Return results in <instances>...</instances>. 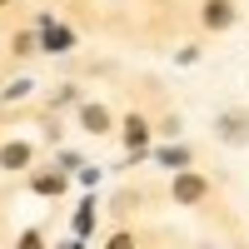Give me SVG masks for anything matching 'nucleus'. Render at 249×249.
<instances>
[{
    "label": "nucleus",
    "instance_id": "9d476101",
    "mask_svg": "<svg viewBox=\"0 0 249 249\" xmlns=\"http://www.w3.org/2000/svg\"><path fill=\"white\" fill-rule=\"evenodd\" d=\"M65 249H80V244H65Z\"/></svg>",
    "mask_w": 249,
    "mask_h": 249
},
{
    "label": "nucleus",
    "instance_id": "6e6552de",
    "mask_svg": "<svg viewBox=\"0 0 249 249\" xmlns=\"http://www.w3.org/2000/svg\"><path fill=\"white\" fill-rule=\"evenodd\" d=\"M110 249H135V244H130V234H115V239H110Z\"/></svg>",
    "mask_w": 249,
    "mask_h": 249
},
{
    "label": "nucleus",
    "instance_id": "39448f33",
    "mask_svg": "<svg viewBox=\"0 0 249 249\" xmlns=\"http://www.w3.org/2000/svg\"><path fill=\"white\" fill-rule=\"evenodd\" d=\"M80 120H85V130H95V135H100V130H110V115L100 110V105H85V110H80Z\"/></svg>",
    "mask_w": 249,
    "mask_h": 249
},
{
    "label": "nucleus",
    "instance_id": "20e7f679",
    "mask_svg": "<svg viewBox=\"0 0 249 249\" xmlns=\"http://www.w3.org/2000/svg\"><path fill=\"white\" fill-rule=\"evenodd\" d=\"M0 164H5V170H20V164H30V144H5V150H0Z\"/></svg>",
    "mask_w": 249,
    "mask_h": 249
},
{
    "label": "nucleus",
    "instance_id": "f03ea898",
    "mask_svg": "<svg viewBox=\"0 0 249 249\" xmlns=\"http://www.w3.org/2000/svg\"><path fill=\"white\" fill-rule=\"evenodd\" d=\"M204 25H210V30L234 25V5H230V0H210V5H204Z\"/></svg>",
    "mask_w": 249,
    "mask_h": 249
},
{
    "label": "nucleus",
    "instance_id": "7ed1b4c3",
    "mask_svg": "<svg viewBox=\"0 0 249 249\" xmlns=\"http://www.w3.org/2000/svg\"><path fill=\"white\" fill-rule=\"evenodd\" d=\"M199 195H204V179H199V175H179V179H175V199H179V204H195Z\"/></svg>",
    "mask_w": 249,
    "mask_h": 249
},
{
    "label": "nucleus",
    "instance_id": "9b49d317",
    "mask_svg": "<svg viewBox=\"0 0 249 249\" xmlns=\"http://www.w3.org/2000/svg\"><path fill=\"white\" fill-rule=\"evenodd\" d=\"M0 5H5V0H0Z\"/></svg>",
    "mask_w": 249,
    "mask_h": 249
},
{
    "label": "nucleus",
    "instance_id": "1a4fd4ad",
    "mask_svg": "<svg viewBox=\"0 0 249 249\" xmlns=\"http://www.w3.org/2000/svg\"><path fill=\"white\" fill-rule=\"evenodd\" d=\"M20 249H45V244H40V234H25V239H20Z\"/></svg>",
    "mask_w": 249,
    "mask_h": 249
},
{
    "label": "nucleus",
    "instance_id": "423d86ee",
    "mask_svg": "<svg viewBox=\"0 0 249 249\" xmlns=\"http://www.w3.org/2000/svg\"><path fill=\"white\" fill-rule=\"evenodd\" d=\"M124 140H130V150H144V140H150L144 120H124Z\"/></svg>",
    "mask_w": 249,
    "mask_h": 249
},
{
    "label": "nucleus",
    "instance_id": "0eeeda50",
    "mask_svg": "<svg viewBox=\"0 0 249 249\" xmlns=\"http://www.w3.org/2000/svg\"><path fill=\"white\" fill-rule=\"evenodd\" d=\"M35 190H40V195H60V190H65V179H60V175H40Z\"/></svg>",
    "mask_w": 249,
    "mask_h": 249
},
{
    "label": "nucleus",
    "instance_id": "f257e3e1",
    "mask_svg": "<svg viewBox=\"0 0 249 249\" xmlns=\"http://www.w3.org/2000/svg\"><path fill=\"white\" fill-rule=\"evenodd\" d=\"M219 140L224 144H249V115L244 110H224L219 115Z\"/></svg>",
    "mask_w": 249,
    "mask_h": 249
}]
</instances>
